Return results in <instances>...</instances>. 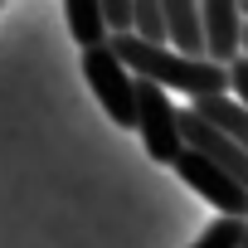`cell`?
<instances>
[{
  "instance_id": "obj_7",
  "label": "cell",
  "mask_w": 248,
  "mask_h": 248,
  "mask_svg": "<svg viewBox=\"0 0 248 248\" xmlns=\"http://www.w3.org/2000/svg\"><path fill=\"white\" fill-rule=\"evenodd\" d=\"M166 25H170L175 54L209 59V44H204V5H195V0H166Z\"/></svg>"
},
{
  "instance_id": "obj_9",
  "label": "cell",
  "mask_w": 248,
  "mask_h": 248,
  "mask_svg": "<svg viewBox=\"0 0 248 248\" xmlns=\"http://www.w3.org/2000/svg\"><path fill=\"white\" fill-rule=\"evenodd\" d=\"M190 112L204 117V122H214L224 137H233V141L248 151V107H243L233 93H224V97H200V102H190Z\"/></svg>"
},
{
  "instance_id": "obj_4",
  "label": "cell",
  "mask_w": 248,
  "mask_h": 248,
  "mask_svg": "<svg viewBox=\"0 0 248 248\" xmlns=\"http://www.w3.org/2000/svg\"><path fill=\"white\" fill-rule=\"evenodd\" d=\"M175 175H180V180H185L204 204H214V219H248V190H243L224 166H214L204 151L185 146V156H180Z\"/></svg>"
},
{
  "instance_id": "obj_12",
  "label": "cell",
  "mask_w": 248,
  "mask_h": 248,
  "mask_svg": "<svg viewBox=\"0 0 248 248\" xmlns=\"http://www.w3.org/2000/svg\"><path fill=\"white\" fill-rule=\"evenodd\" d=\"M102 20H107L112 39L137 34V0H102Z\"/></svg>"
},
{
  "instance_id": "obj_10",
  "label": "cell",
  "mask_w": 248,
  "mask_h": 248,
  "mask_svg": "<svg viewBox=\"0 0 248 248\" xmlns=\"http://www.w3.org/2000/svg\"><path fill=\"white\" fill-rule=\"evenodd\" d=\"M137 39H146V44H170L166 0H137Z\"/></svg>"
},
{
  "instance_id": "obj_3",
  "label": "cell",
  "mask_w": 248,
  "mask_h": 248,
  "mask_svg": "<svg viewBox=\"0 0 248 248\" xmlns=\"http://www.w3.org/2000/svg\"><path fill=\"white\" fill-rule=\"evenodd\" d=\"M137 97H141V127H137V132H141L146 156H151L156 166H170V170H175L180 156H185V132H180V112H175L170 93L137 78Z\"/></svg>"
},
{
  "instance_id": "obj_2",
  "label": "cell",
  "mask_w": 248,
  "mask_h": 248,
  "mask_svg": "<svg viewBox=\"0 0 248 248\" xmlns=\"http://www.w3.org/2000/svg\"><path fill=\"white\" fill-rule=\"evenodd\" d=\"M83 78H88V88H93V97L102 102V112L117 122V127H127V132H137L141 127V97H137V73L117 59V49L112 44H102V49H93V54H83Z\"/></svg>"
},
{
  "instance_id": "obj_5",
  "label": "cell",
  "mask_w": 248,
  "mask_h": 248,
  "mask_svg": "<svg viewBox=\"0 0 248 248\" xmlns=\"http://www.w3.org/2000/svg\"><path fill=\"white\" fill-rule=\"evenodd\" d=\"M243 10L238 0H204V44H209V63L233 68L243 59Z\"/></svg>"
},
{
  "instance_id": "obj_13",
  "label": "cell",
  "mask_w": 248,
  "mask_h": 248,
  "mask_svg": "<svg viewBox=\"0 0 248 248\" xmlns=\"http://www.w3.org/2000/svg\"><path fill=\"white\" fill-rule=\"evenodd\" d=\"M229 78H233V97L248 107V59H238V63L229 68Z\"/></svg>"
},
{
  "instance_id": "obj_6",
  "label": "cell",
  "mask_w": 248,
  "mask_h": 248,
  "mask_svg": "<svg viewBox=\"0 0 248 248\" xmlns=\"http://www.w3.org/2000/svg\"><path fill=\"white\" fill-rule=\"evenodd\" d=\"M180 132H185V146L204 151L214 166H224V170L248 190V151H243L233 137H224L214 122H204V117H195V112H180Z\"/></svg>"
},
{
  "instance_id": "obj_8",
  "label": "cell",
  "mask_w": 248,
  "mask_h": 248,
  "mask_svg": "<svg viewBox=\"0 0 248 248\" xmlns=\"http://www.w3.org/2000/svg\"><path fill=\"white\" fill-rule=\"evenodd\" d=\"M63 20H68V30H73V39H78L83 54L112 44V30H107V20H102V0H68V5H63Z\"/></svg>"
},
{
  "instance_id": "obj_1",
  "label": "cell",
  "mask_w": 248,
  "mask_h": 248,
  "mask_svg": "<svg viewBox=\"0 0 248 248\" xmlns=\"http://www.w3.org/2000/svg\"><path fill=\"white\" fill-rule=\"evenodd\" d=\"M112 49H117V59L127 63L141 83H156V88H166V93H185L190 102L233 93L229 68H219V63H209V59H185V54H175L170 44H146V39H137V34H122V39H112Z\"/></svg>"
},
{
  "instance_id": "obj_14",
  "label": "cell",
  "mask_w": 248,
  "mask_h": 248,
  "mask_svg": "<svg viewBox=\"0 0 248 248\" xmlns=\"http://www.w3.org/2000/svg\"><path fill=\"white\" fill-rule=\"evenodd\" d=\"M243 59H248V25H243Z\"/></svg>"
},
{
  "instance_id": "obj_11",
  "label": "cell",
  "mask_w": 248,
  "mask_h": 248,
  "mask_svg": "<svg viewBox=\"0 0 248 248\" xmlns=\"http://www.w3.org/2000/svg\"><path fill=\"white\" fill-rule=\"evenodd\" d=\"M243 233H248V219H214L190 248H243Z\"/></svg>"
}]
</instances>
